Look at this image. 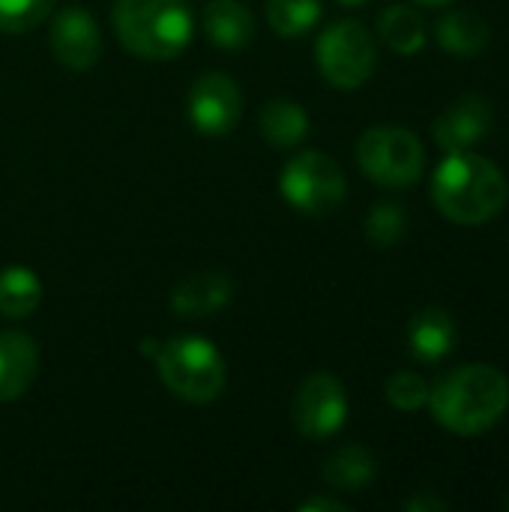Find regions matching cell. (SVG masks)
Wrapping results in <instances>:
<instances>
[{
    "instance_id": "obj_1",
    "label": "cell",
    "mask_w": 509,
    "mask_h": 512,
    "mask_svg": "<svg viewBox=\"0 0 509 512\" xmlns=\"http://www.w3.org/2000/svg\"><path fill=\"white\" fill-rule=\"evenodd\" d=\"M429 408L438 426L453 435H483L509 408L507 375L489 363H468L429 387Z\"/></svg>"
},
{
    "instance_id": "obj_2",
    "label": "cell",
    "mask_w": 509,
    "mask_h": 512,
    "mask_svg": "<svg viewBox=\"0 0 509 512\" xmlns=\"http://www.w3.org/2000/svg\"><path fill=\"white\" fill-rule=\"evenodd\" d=\"M504 171L471 150L447 153L432 177V201L456 225H483L507 207Z\"/></svg>"
},
{
    "instance_id": "obj_3",
    "label": "cell",
    "mask_w": 509,
    "mask_h": 512,
    "mask_svg": "<svg viewBox=\"0 0 509 512\" xmlns=\"http://www.w3.org/2000/svg\"><path fill=\"white\" fill-rule=\"evenodd\" d=\"M111 21L123 48L144 60H174L192 39L186 0H114Z\"/></svg>"
},
{
    "instance_id": "obj_4",
    "label": "cell",
    "mask_w": 509,
    "mask_h": 512,
    "mask_svg": "<svg viewBox=\"0 0 509 512\" xmlns=\"http://www.w3.org/2000/svg\"><path fill=\"white\" fill-rule=\"evenodd\" d=\"M162 384L183 402L207 405L225 390V360L213 342L201 336H177L162 342L156 351Z\"/></svg>"
},
{
    "instance_id": "obj_5",
    "label": "cell",
    "mask_w": 509,
    "mask_h": 512,
    "mask_svg": "<svg viewBox=\"0 0 509 512\" xmlns=\"http://www.w3.org/2000/svg\"><path fill=\"white\" fill-rule=\"evenodd\" d=\"M357 162L378 186L405 189L420 180L426 168V150L405 126H372L357 141Z\"/></svg>"
},
{
    "instance_id": "obj_6",
    "label": "cell",
    "mask_w": 509,
    "mask_h": 512,
    "mask_svg": "<svg viewBox=\"0 0 509 512\" xmlns=\"http://www.w3.org/2000/svg\"><path fill=\"white\" fill-rule=\"evenodd\" d=\"M315 57H318L321 75L333 87H339V90H357V87H363L372 78L375 66H378L375 39L354 18H345V21L330 24L318 36Z\"/></svg>"
},
{
    "instance_id": "obj_7",
    "label": "cell",
    "mask_w": 509,
    "mask_h": 512,
    "mask_svg": "<svg viewBox=\"0 0 509 512\" xmlns=\"http://www.w3.org/2000/svg\"><path fill=\"white\" fill-rule=\"evenodd\" d=\"M282 198L306 213V216H327L342 207L348 183L342 168L321 150H306L297 153L279 177Z\"/></svg>"
},
{
    "instance_id": "obj_8",
    "label": "cell",
    "mask_w": 509,
    "mask_h": 512,
    "mask_svg": "<svg viewBox=\"0 0 509 512\" xmlns=\"http://www.w3.org/2000/svg\"><path fill=\"white\" fill-rule=\"evenodd\" d=\"M291 417L303 438L309 441L333 438L348 420V396L342 381L327 372L309 375L294 396Z\"/></svg>"
},
{
    "instance_id": "obj_9",
    "label": "cell",
    "mask_w": 509,
    "mask_h": 512,
    "mask_svg": "<svg viewBox=\"0 0 509 512\" xmlns=\"http://www.w3.org/2000/svg\"><path fill=\"white\" fill-rule=\"evenodd\" d=\"M186 114L201 135H228L243 114V90L228 72H204L189 90Z\"/></svg>"
},
{
    "instance_id": "obj_10",
    "label": "cell",
    "mask_w": 509,
    "mask_h": 512,
    "mask_svg": "<svg viewBox=\"0 0 509 512\" xmlns=\"http://www.w3.org/2000/svg\"><path fill=\"white\" fill-rule=\"evenodd\" d=\"M492 123H495L492 99L483 93H465L453 105H447L435 120V141L444 153L471 150L477 141H483L492 132Z\"/></svg>"
},
{
    "instance_id": "obj_11",
    "label": "cell",
    "mask_w": 509,
    "mask_h": 512,
    "mask_svg": "<svg viewBox=\"0 0 509 512\" xmlns=\"http://www.w3.org/2000/svg\"><path fill=\"white\" fill-rule=\"evenodd\" d=\"M51 51L69 69H90L102 54V36L93 15L81 6H66L51 21Z\"/></svg>"
},
{
    "instance_id": "obj_12",
    "label": "cell",
    "mask_w": 509,
    "mask_h": 512,
    "mask_svg": "<svg viewBox=\"0 0 509 512\" xmlns=\"http://www.w3.org/2000/svg\"><path fill=\"white\" fill-rule=\"evenodd\" d=\"M39 369L36 339L21 330L0 333V402H15L27 393Z\"/></svg>"
},
{
    "instance_id": "obj_13",
    "label": "cell",
    "mask_w": 509,
    "mask_h": 512,
    "mask_svg": "<svg viewBox=\"0 0 509 512\" xmlns=\"http://www.w3.org/2000/svg\"><path fill=\"white\" fill-rule=\"evenodd\" d=\"M456 336L453 315L438 306L420 309L408 324V345L420 363H441L456 348Z\"/></svg>"
},
{
    "instance_id": "obj_14",
    "label": "cell",
    "mask_w": 509,
    "mask_h": 512,
    "mask_svg": "<svg viewBox=\"0 0 509 512\" xmlns=\"http://www.w3.org/2000/svg\"><path fill=\"white\" fill-rule=\"evenodd\" d=\"M435 39L456 57H477L489 48L492 30L474 9H450L435 21Z\"/></svg>"
},
{
    "instance_id": "obj_15",
    "label": "cell",
    "mask_w": 509,
    "mask_h": 512,
    "mask_svg": "<svg viewBox=\"0 0 509 512\" xmlns=\"http://www.w3.org/2000/svg\"><path fill=\"white\" fill-rule=\"evenodd\" d=\"M231 300V279L225 273H195L171 291V309L186 318H201Z\"/></svg>"
},
{
    "instance_id": "obj_16",
    "label": "cell",
    "mask_w": 509,
    "mask_h": 512,
    "mask_svg": "<svg viewBox=\"0 0 509 512\" xmlns=\"http://www.w3.org/2000/svg\"><path fill=\"white\" fill-rule=\"evenodd\" d=\"M204 33L213 45L237 51L252 42L255 18L237 0H210L204 6Z\"/></svg>"
},
{
    "instance_id": "obj_17",
    "label": "cell",
    "mask_w": 509,
    "mask_h": 512,
    "mask_svg": "<svg viewBox=\"0 0 509 512\" xmlns=\"http://www.w3.org/2000/svg\"><path fill=\"white\" fill-rule=\"evenodd\" d=\"M378 477V462L366 447H342L339 453H333L324 465V480L333 489L342 492H363L372 480Z\"/></svg>"
},
{
    "instance_id": "obj_18",
    "label": "cell",
    "mask_w": 509,
    "mask_h": 512,
    "mask_svg": "<svg viewBox=\"0 0 509 512\" xmlns=\"http://www.w3.org/2000/svg\"><path fill=\"white\" fill-rule=\"evenodd\" d=\"M378 33L396 54L411 57L426 45V18L414 6H390L378 18Z\"/></svg>"
},
{
    "instance_id": "obj_19",
    "label": "cell",
    "mask_w": 509,
    "mask_h": 512,
    "mask_svg": "<svg viewBox=\"0 0 509 512\" xmlns=\"http://www.w3.org/2000/svg\"><path fill=\"white\" fill-rule=\"evenodd\" d=\"M42 303V282L30 267H6L0 270V315L27 318Z\"/></svg>"
},
{
    "instance_id": "obj_20",
    "label": "cell",
    "mask_w": 509,
    "mask_h": 512,
    "mask_svg": "<svg viewBox=\"0 0 509 512\" xmlns=\"http://www.w3.org/2000/svg\"><path fill=\"white\" fill-rule=\"evenodd\" d=\"M261 132L276 147H294L309 132V117L294 99H273L261 111Z\"/></svg>"
},
{
    "instance_id": "obj_21",
    "label": "cell",
    "mask_w": 509,
    "mask_h": 512,
    "mask_svg": "<svg viewBox=\"0 0 509 512\" xmlns=\"http://www.w3.org/2000/svg\"><path fill=\"white\" fill-rule=\"evenodd\" d=\"M324 3L321 0H270L267 21L282 39L306 36L321 21Z\"/></svg>"
},
{
    "instance_id": "obj_22",
    "label": "cell",
    "mask_w": 509,
    "mask_h": 512,
    "mask_svg": "<svg viewBox=\"0 0 509 512\" xmlns=\"http://www.w3.org/2000/svg\"><path fill=\"white\" fill-rule=\"evenodd\" d=\"M408 228V216L399 204H375L366 216V240L378 249H390L405 237Z\"/></svg>"
},
{
    "instance_id": "obj_23",
    "label": "cell",
    "mask_w": 509,
    "mask_h": 512,
    "mask_svg": "<svg viewBox=\"0 0 509 512\" xmlns=\"http://www.w3.org/2000/svg\"><path fill=\"white\" fill-rule=\"evenodd\" d=\"M54 0H0V33H24L51 15Z\"/></svg>"
},
{
    "instance_id": "obj_24",
    "label": "cell",
    "mask_w": 509,
    "mask_h": 512,
    "mask_svg": "<svg viewBox=\"0 0 509 512\" xmlns=\"http://www.w3.org/2000/svg\"><path fill=\"white\" fill-rule=\"evenodd\" d=\"M387 402L396 408V411H420L426 402H429V384L423 375L417 372H396L390 381H387Z\"/></svg>"
},
{
    "instance_id": "obj_25",
    "label": "cell",
    "mask_w": 509,
    "mask_h": 512,
    "mask_svg": "<svg viewBox=\"0 0 509 512\" xmlns=\"http://www.w3.org/2000/svg\"><path fill=\"white\" fill-rule=\"evenodd\" d=\"M405 510L408 512H447L450 504L444 498H435V495H417L411 501H405Z\"/></svg>"
},
{
    "instance_id": "obj_26",
    "label": "cell",
    "mask_w": 509,
    "mask_h": 512,
    "mask_svg": "<svg viewBox=\"0 0 509 512\" xmlns=\"http://www.w3.org/2000/svg\"><path fill=\"white\" fill-rule=\"evenodd\" d=\"M345 512L348 507L342 501H333V498H312L306 504H300V512Z\"/></svg>"
},
{
    "instance_id": "obj_27",
    "label": "cell",
    "mask_w": 509,
    "mask_h": 512,
    "mask_svg": "<svg viewBox=\"0 0 509 512\" xmlns=\"http://www.w3.org/2000/svg\"><path fill=\"white\" fill-rule=\"evenodd\" d=\"M414 3H420V6H447L453 0H414Z\"/></svg>"
},
{
    "instance_id": "obj_28",
    "label": "cell",
    "mask_w": 509,
    "mask_h": 512,
    "mask_svg": "<svg viewBox=\"0 0 509 512\" xmlns=\"http://www.w3.org/2000/svg\"><path fill=\"white\" fill-rule=\"evenodd\" d=\"M342 6H363V3H369V0H339Z\"/></svg>"
},
{
    "instance_id": "obj_29",
    "label": "cell",
    "mask_w": 509,
    "mask_h": 512,
    "mask_svg": "<svg viewBox=\"0 0 509 512\" xmlns=\"http://www.w3.org/2000/svg\"><path fill=\"white\" fill-rule=\"evenodd\" d=\"M504 507H507V510H509V495H507V501H504Z\"/></svg>"
}]
</instances>
